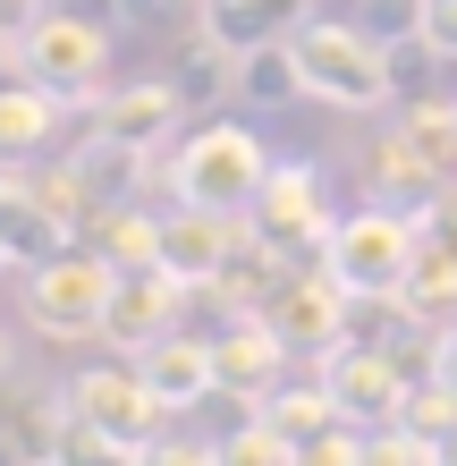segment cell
Wrapping results in <instances>:
<instances>
[{
  "mask_svg": "<svg viewBox=\"0 0 457 466\" xmlns=\"http://www.w3.org/2000/svg\"><path fill=\"white\" fill-rule=\"evenodd\" d=\"M288 43H297V68H305V102H331V111H390L398 102V60H407V51L382 43L373 25H356V17H297Z\"/></svg>",
  "mask_w": 457,
  "mask_h": 466,
  "instance_id": "obj_1",
  "label": "cell"
},
{
  "mask_svg": "<svg viewBox=\"0 0 457 466\" xmlns=\"http://www.w3.org/2000/svg\"><path fill=\"white\" fill-rule=\"evenodd\" d=\"M68 450H111V458H153L170 407L153 399V381L136 373V356H111V365H85L68 381Z\"/></svg>",
  "mask_w": 457,
  "mask_h": 466,
  "instance_id": "obj_2",
  "label": "cell"
},
{
  "mask_svg": "<svg viewBox=\"0 0 457 466\" xmlns=\"http://www.w3.org/2000/svg\"><path fill=\"white\" fill-rule=\"evenodd\" d=\"M111 297H119V263L102 255L94 238H76V246H60V255L25 263V331L51 339V348L102 339V322H111Z\"/></svg>",
  "mask_w": 457,
  "mask_h": 466,
  "instance_id": "obj_3",
  "label": "cell"
},
{
  "mask_svg": "<svg viewBox=\"0 0 457 466\" xmlns=\"http://www.w3.org/2000/svg\"><path fill=\"white\" fill-rule=\"evenodd\" d=\"M423 255V221L407 204H364V212H339V229L322 238V271L356 297V306H382V297L407 289V271Z\"/></svg>",
  "mask_w": 457,
  "mask_h": 466,
  "instance_id": "obj_4",
  "label": "cell"
},
{
  "mask_svg": "<svg viewBox=\"0 0 457 466\" xmlns=\"http://www.w3.org/2000/svg\"><path fill=\"white\" fill-rule=\"evenodd\" d=\"M161 178H170V196L178 204H221V212H246L263 196V178H272V153H263V136L254 127H237V119H195L178 136V153L161 161Z\"/></svg>",
  "mask_w": 457,
  "mask_h": 466,
  "instance_id": "obj_5",
  "label": "cell"
},
{
  "mask_svg": "<svg viewBox=\"0 0 457 466\" xmlns=\"http://www.w3.org/2000/svg\"><path fill=\"white\" fill-rule=\"evenodd\" d=\"M9 68L35 76V86H51L60 102H102L111 94V25L85 17V9H43L17 35Z\"/></svg>",
  "mask_w": 457,
  "mask_h": 466,
  "instance_id": "obj_6",
  "label": "cell"
},
{
  "mask_svg": "<svg viewBox=\"0 0 457 466\" xmlns=\"http://www.w3.org/2000/svg\"><path fill=\"white\" fill-rule=\"evenodd\" d=\"M246 229L263 246H280L288 263L297 255H322V238L339 229V212H331V187H322L313 161H272V178H263V196L246 204Z\"/></svg>",
  "mask_w": 457,
  "mask_h": 466,
  "instance_id": "obj_7",
  "label": "cell"
},
{
  "mask_svg": "<svg viewBox=\"0 0 457 466\" xmlns=\"http://www.w3.org/2000/svg\"><path fill=\"white\" fill-rule=\"evenodd\" d=\"M212 365H221V399L237 407H263L288 381V331L263 306L246 314H221V339H212Z\"/></svg>",
  "mask_w": 457,
  "mask_h": 466,
  "instance_id": "obj_8",
  "label": "cell"
},
{
  "mask_svg": "<svg viewBox=\"0 0 457 466\" xmlns=\"http://www.w3.org/2000/svg\"><path fill=\"white\" fill-rule=\"evenodd\" d=\"M237 246H246V212H221V204H170L161 212V271L186 289H212L237 263Z\"/></svg>",
  "mask_w": 457,
  "mask_h": 466,
  "instance_id": "obj_9",
  "label": "cell"
},
{
  "mask_svg": "<svg viewBox=\"0 0 457 466\" xmlns=\"http://www.w3.org/2000/svg\"><path fill=\"white\" fill-rule=\"evenodd\" d=\"M76 238L85 229L35 187V161H0V255L9 263H43V255H60V246H76Z\"/></svg>",
  "mask_w": 457,
  "mask_h": 466,
  "instance_id": "obj_10",
  "label": "cell"
},
{
  "mask_svg": "<svg viewBox=\"0 0 457 466\" xmlns=\"http://www.w3.org/2000/svg\"><path fill=\"white\" fill-rule=\"evenodd\" d=\"M322 381H331L339 416H356V424H390L398 399H407V365H398L390 348H373V339L322 348Z\"/></svg>",
  "mask_w": 457,
  "mask_h": 466,
  "instance_id": "obj_11",
  "label": "cell"
},
{
  "mask_svg": "<svg viewBox=\"0 0 457 466\" xmlns=\"http://www.w3.org/2000/svg\"><path fill=\"white\" fill-rule=\"evenodd\" d=\"M263 314H272L280 322V331H288V348H339L347 339V322H356V297H347L339 280H331V271H280V289L272 297H263Z\"/></svg>",
  "mask_w": 457,
  "mask_h": 466,
  "instance_id": "obj_12",
  "label": "cell"
},
{
  "mask_svg": "<svg viewBox=\"0 0 457 466\" xmlns=\"http://www.w3.org/2000/svg\"><path fill=\"white\" fill-rule=\"evenodd\" d=\"M136 373L153 381V399L170 416H195L204 399H221V365H212V339L204 331H161L136 348Z\"/></svg>",
  "mask_w": 457,
  "mask_h": 466,
  "instance_id": "obj_13",
  "label": "cell"
},
{
  "mask_svg": "<svg viewBox=\"0 0 457 466\" xmlns=\"http://www.w3.org/2000/svg\"><path fill=\"white\" fill-rule=\"evenodd\" d=\"M178 306H186V280H170L161 263H144V271H119V297H111V322H102V339L136 356L144 339L178 331Z\"/></svg>",
  "mask_w": 457,
  "mask_h": 466,
  "instance_id": "obj_14",
  "label": "cell"
},
{
  "mask_svg": "<svg viewBox=\"0 0 457 466\" xmlns=\"http://www.w3.org/2000/svg\"><path fill=\"white\" fill-rule=\"evenodd\" d=\"M178 111H186V94L170 86V76H144V86H111L94 102V127L111 136V145H127V153H161V136L178 127Z\"/></svg>",
  "mask_w": 457,
  "mask_h": 466,
  "instance_id": "obj_15",
  "label": "cell"
},
{
  "mask_svg": "<svg viewBox=\"0 0 457 466\" xmlns=\"http://www.w3.org/2000/svg\"><path fill=\"white\" fill-rule=\"evenodd\" d=\"M60 111H68V102L51 86L9 76V86H0V161H43L51 136H60Z\"/></svg>",
  "mask_w": 457,
  "mask_h": 466,
  "instance_id": "obj_16",
  "label": "cell"
},
{
  "mask_svg": "<svg viewBox=\"0 0 457 466\" xmlns=\"http://www.w3.org/2000/svg\"><path fill=\"white\" fill-rule=\"evenodd\" d=\"M237 102H246V111H288V102H305V68H297V43L288 35L237 51Z\"/></svg>",
  "mask_w": 457,
  "mask_h": 466,
  "instance_id": "obj_17",
  "label": "cell"
},
{
  "mask_svg": "<svg viewBox=\"0 0 457 466\" xmlns=\"http://www.w3.org/2000/svg\"><path fill=\"white\" fill-rule=\"evenodd\" d=\"M398 314H407L415 331H441V322H457V246H449V238H423L407 289H398Z\"/></svg>",
  "mask_w": 457,
  "mask_h": 466,
  "instance_id": "obj_18",
  "label": "cell"
},
{
  "mask_svg": "<svg viewBox=\"0 0 457 466\" xmlns=\"http://www.w3.org/2000/svg\"><path fill=\"white\" fill-rule=\"evenodd\" d=\"M94 246L119 271H144V263H161V221H153L144 204H111V212H102V229H94Z\"/></svg>",
  "mask_w": 457,
  "mask_h": 466,
  "instance_id": "obj_19",
  "label": "cell"
},
{
  "mask_svg": "<svg viewBox=\"0 0 457 466\" xmlns=\"http://www.w3.org/2000/svg\"><path fill=\"white\" fill-rule=\"evenodd\" d=\"M263 416H272L280 432H297V441H313V432H331L339 424V399H331V381H297V390H288V381H280V390L272 399H263Z\"/></svg>",
  "mask_w": 457,
  "mask_h": 466,
  "instance_id": "obj_20",
  "label": "cell"
},
{
  "mask_svg": "<svg viewBox=\"0 0 457 466\" xmlns=\"http://www.w3.org/2000/svg\"><path fill=\"white\" fill-rule=\"evenodd\" d=\"M221 458H237V466H297L305 441H297V432H280V424L254 407V424H237L229 441H221Z\"/></svg>",
  "mask_w": 457,
  "mask_h": 466,
  "instance_id": "obj_21",
  "label": "cell"
},
{
  "mask_svg": "<svg viewBox=\"0 0 457 466\" xmlns=\"http://www.w3.org/2000/svg\"><path fill=\"white\" fill-rule=\"evenodd\" d=\"M356 25H373L382 43H415L423 35V0H364Z\"/></svg>",
  "mask_w": 457,
  "mask_h": 466,
  "instance_id": "obj_22",
  "label": "cell"
},
{
  "mask_svg": "<svg viewBox=\"0 0 457 466\" xmlns=\"http://www.w3.org/2000/svg\"><path fill=\"white\" fill-rule=\"evenodd\" d=\"M423 43L432 60H457V0H423Z\"/></svg>",
  "mask_w": 457,
  "mask_h": 466,
  "instance_id": "obj_23",
  "label": "cell"
},
{
  "mask_svg": "<svg viewBox=\"0 0 457 466\" xmlns=\"http://www.w3.org/2000/svg\"><path fill=\"white\" fill-rule=\"evenodd\" d=\"M432 381H449V390H457V322H441V331H432Z\"/></svg>",
  "mask_w": 457,
  "mask_h": 466,
  "instance_id": "obj_24",
  "label": "cell"
},
{
  "mask_svg": "<svg viewBox=\"0 0 457 466\" xmlns=\"http://www.w3.org/2000/svg\"><path fill=\"white\" fill-rule=\"evenodd\" d=\"M0 390H9V348H0Z\"/></svg>",
  "mask_w": 457,
  "mask_h": 466,
  "instance_id": "obj_25",
  "label": "cell"
},
{
  "mask_svg": "<svg viewBox=\"0 0 457 466\" xmlns=\"http://www.w3.org/2000/svg\"><path fill=\"white\" fill-rule=\"evenodd\" d=\"M9 51H17V43H9V35H0V60H9Z\"/></svg>",
  "mask_w": 457,
  "mask_h": 466,
  "instance_id": "obj_26",
  "label": "cell"
}]
</instances>
